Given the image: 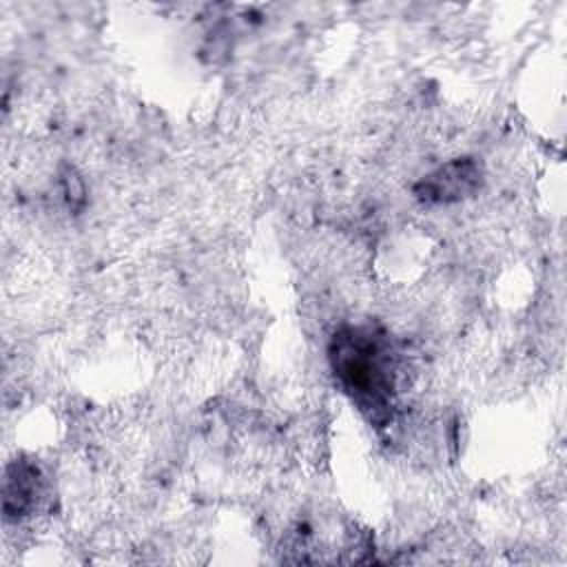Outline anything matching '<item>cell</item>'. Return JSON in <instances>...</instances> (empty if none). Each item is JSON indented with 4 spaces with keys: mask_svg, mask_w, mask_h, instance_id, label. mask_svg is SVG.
<instances>
[{
    "mask_svg": "<svg viewBox=\"0 0 567 567\" xmlns=\"http://www.w3.org/2000/svg\"><path fill=\"white\" fill-rule=\"evenodd\" d=\"M328 361L352 405L372 425H388L399 381V357L388 332L372 323H346L330 337Z\"/></svg>",
    "mask_w": 567,
    "mask_h": 567,
    "instance_id": "1",
    "label": "cell"
},
{
    "mask_svg": "<svg viewBox=\"0 0 567 567\" xmlns=\"http://www.w3.org/2000/svg\"><path fill=\"white\" fill-rule=\"evenodd\" d=\"M485 171L476 157H454L423 175L412 193L425 206H445L472 197L483 184Z\"/></svg>",
    "mask_w": 567,
    "mask_h": 567,
    "instance_id": "2",
    "label": "cell"
},
{
    "mask_svg": "<svg viewBox=\"0 0 567 567\" xmlns=\"http://www.w3.org/2000/svg\"><path fill=\"white\" fill-rule=\"evenodd\" d=\"M42 494L40 467L29 458H16L4 470L2 481V512L4 520H20L29 516Z\"/></svg>",
    "mask_w": 567,
    "mask_h": 567,
    "instance_id": "3",
    "label": "cell"
},
{
    "mask_svg": "<svg viewBox=\"0 0 567 567\" xmlns=\"http://www.w3.org/2000/svg\"><path fill=\"white\" fill-rule=\"evenodd\" d=\"M62 186H64V195H66L69 204H73V202L82 204V202H84V186H82V179H80L71 168H66V171L62 173Z\"/></svg>",
    "mask_w": 567,
    "mask_h": 567,
    "instance_id": "4",
    "label": "cell"
}]
</instances>
